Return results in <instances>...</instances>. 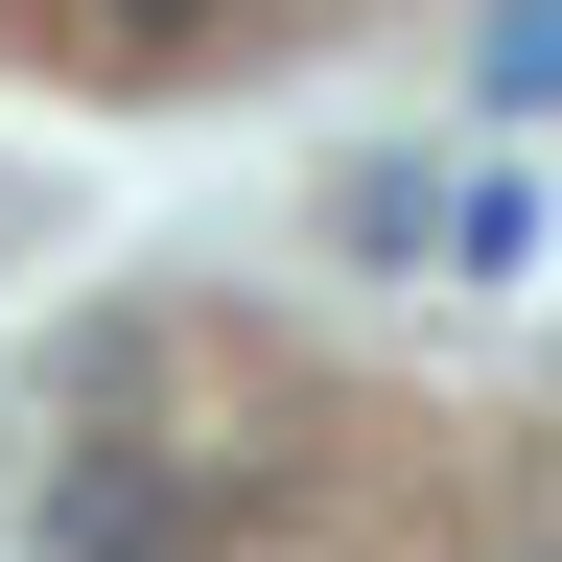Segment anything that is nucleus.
<instances>
[{"label": "nucleus", "mask_w": 562, "mask_h": 562, "mask_svg": "<svg viewBox=\"0 0 562 562\" xmlns=\"http://www.w3.org/2000/svg\"><path fill=\"white\" fill-rule=\"evenodd\" d=\"M492 117H562V0H516V24H492V70H469Z\"/></svg>", "instance_id": "1"}]
</instances>
